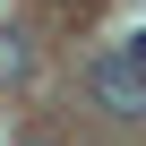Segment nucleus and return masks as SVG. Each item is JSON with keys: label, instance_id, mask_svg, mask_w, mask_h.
Returning <instances> with one entry per match:
<instances>
[{"label": "nucleus", "instance_id": "nucleus-2", "mask_svg": "<svg viewBox=\"0 0 146 146\" xmlns=\"http://www.w3.org/2000/svg\"><path fill=\"white\" fill-rule=\"evenodd\" d=\"M35 78V52H26V35H9L0 26V86H26Z\"/></svg>", "mask_w": 146, "mask_h": 146}, {"label": "nucleus", "instance_id": "nucleus-1", "mask_svg": "<svg viewBox=\"0 0 146 146\" xmlns=\"http://www.w3.org/2000/svg\"><path fill=\"white\" fill-rule=\"evenodd\" d=\"M86 86H95V103H103L112 120H146V60H137V52H103V60L86 69Z\"/></svg>", "mask_w": 146, "mask_h": 146}, {"label": "nucleus", "instance_id": "nucleus-3", "mask_svg": "<svg viewBox=\"0 0 146 146\" xmlns=\"http://www.w3.org/2000/svg\"><path fill=\"white\" fill-rule=\"evenodd\" d=\"M26 146H52V137H26Z\"/></svg>", "mask_w": 146, "mask_h": 146}]
</instances>
